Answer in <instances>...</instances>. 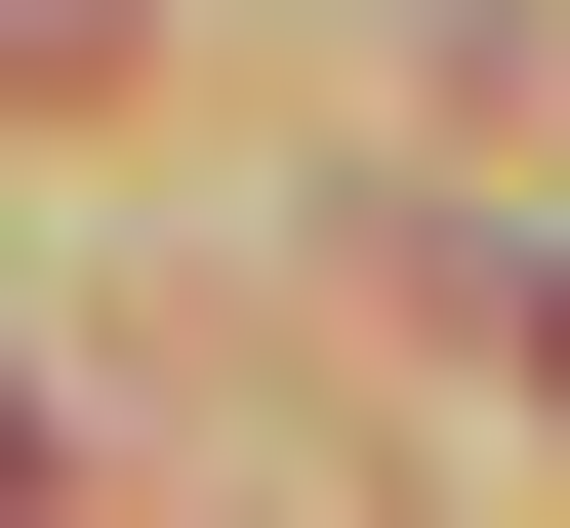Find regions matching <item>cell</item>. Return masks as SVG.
<instances>
[{
	"label": "cell",
	"mask_w": 570,
	"mask_h": 528,
	"mask_svg": "<svg viewBox=\"0 0 570 528\" xmlns=\"http://www.w3.org/2000/svg\"><path fill=\"white\" fill-rule=\"evenodd\" d=\"M0 488H41V407H0Z\"/></svg>",
	"instance_id": "cell-1"
}]
</instances>
